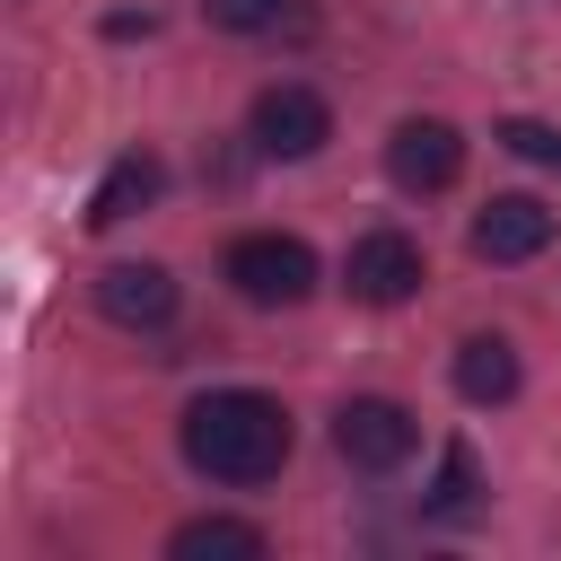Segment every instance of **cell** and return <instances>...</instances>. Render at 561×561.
<instances>
[{"instance_id":"obj_7","label":"cell","mask_w":561,"mask_h":561,"mask_svg":"<svg viewBox=\"0 0 561 561\" xmlns=\"http://www.w3.org/2000/svg\"><path fill=\"white\" fill-rule=\"evenodd\" d=\"M552 245V210L535 202V193H491L482 210H473V254L482 263H526V254H543Z\"/></svg>"},{"instance_id":"obj_13","label":"cell","mask_w":561,"mask_h":561,"mask_svg":"<svg viewBox=\"0 0 561 561\" xmlns=\"http://www.w3.org/2000/svg\"><path fill=\"white\" fill-rule=\"evenodd\" d=\"M500 149H517V158H535V167H561V123L508 114V123H500Z\"/></svg>"},{"instance_id":"obj_2","label":"cell","mask_w":561,"mask_h":561,"mask_svg":"<svg viewBox=\"0 0 561 561\" xmlns=\"http://www.w3.org/2000/svg\"><path fill=\"white\" fill-rule=\"evenodd\" d=\"M228 289L245 307H298L316 289V245L307 237H280V228H254L228 245Z\"/></svg>"},{"instance_id":"obj_11","label":"cell","mask_w":561,"mask_h":561,"mask_svg":"<svg viewBox=\"0 0 561 561\" xmlns=\"http://www.w3.org/2000/svg\"><path fill=\"white\" fill-rule=\"evenodd\" d=\"M167 552L175 561H263V526H245V517H184L167 535Z\"/></svg>"},{"instance_id":"obj_6","label":"cell","mask_w":561,"mask_h":561,"mask_svg":"<svg viewBox=\"0 0 561 561\" xmlns=\"http://www.w3.org/2000/svg\"><path fill=\"white\" fill-rule=\"evenodd\" d=\"M386 175H394L403 193H447V184L465 175V131L438 123V114H403L394 140H386Z\"/></svg>"},{"instance_id":"obj_3","label":"cell","mask_w":561,"mask_h":561,"mask_svg":"<svg viewBox=\"0 0 561 561\" xmlns=\"http://www.w3.org/2000/svg\"><path fill=\"white\" fill-rule=\"evenodd\" d=\"M412 447H421V421L394 394H351L333 412V456L351 473H394V465H412Z\"/></svg>"},{"instance_id":"obj_10","label":"cell","mask_w":561,"mask_h":561,"mask_svg":"<svg viewBox=\"0 0 561 561\" xmlns=\"http://www.w3.org/2000/svg\"><path fill=\"white\" fill-rule=\"evenodd\" d=\"M456 394L465 403H508L517 394V351L500 333H465L456 342Z\"/></svg>"},{"instance_id":"obj_14","label":"cell","mask_w":561,"mask_h":561,"mask_svg":"<svg viewBox=\"0 0 561 561\" xmlns=\"http://www.w3.org/2000/svg\"><path fill=\"white\" fill-rule=\"evenodd\" d=\"M280 9H289V0H202V18H210L219 35H263V26H280Z\"/></svg>"},{"instance_id":"obj_4","label":"cell","mask_w":561,"mask_h":561,"mask_svg":"<svg viewBox=\"0 0 561 561\" xmlns=\"http://www.w3.org/2000/svg\"><path fill=\"white\" fill-rule=\"evenodd\" d=\"M421 280H430V263H421V237H403V228H368V237L342 254V289H351L359 307H403Z\"/></svg>"},{"instance_id":"obj_8","label":"cell","mask_w":561,"mask_h":561,"mask_svg":"<svg viewBox=\"0 0 561 561\" xmlns=\"http://www.w3.org/2000/svg\"><path fill=\"white\" fill-rule=\"evenodd\" d=\"M96 307H105L114 324L149 333V324L175 316V280H167V263H105V272H96Z\"/></svg>"},{"instance_id":"obj_1","label":"cell","mask_w":561,"mask_h":561,"mask_svg":"<svg viewBox=\"0 0 561 561\" xmlns=\"http://www.w3.org/2000/svg\"><path fill=\"white\" fill-rule=\"evenodd\" d=\"M184 465L228 491H254L289 465V412L254 386H219V394L184 403Z\"/></svg>"},{"instance_id":"obj_12","label":"cell","mask_w":561,"mask_h":561,"mask_svg":"<svg viewBox=\"0 0 561 561\" xmlns=\"http://www.w3.org/2000/svg\"><path fill=\"white\" fill-rule=\"evenodd\" d=\"M473 500H482V473H473V447L456 438V447L438 456V482H430V500H421V508L456 526V517H473Z\"/></svg>"},{"instance_id":"obj_5","label":"cell","mask_w":561,"mask_h":561,"mask_svg":"<svg viewBox=\"0 0 561 561\" xmlns=\"http://www.w3.org/2000/svg\"><path fill=\"white\" fill-rule=\"evenodd\" d=\"M245 131H254V149H263V158H316V149L333 140V105H324L316 88L280 79V88H263V96H254Z\"/></svg>"},{"instance_id":"obj_9","label":"cell","mask_w":561,"mask_h":561,"mask_svg":"<svg viewBox=\"0 0 561 561\" xmlns=\"http://www.w3.org/2000/svg\"><path fill=\"white\" fill-rule=\"evenodd\" d=\"M158 184H167V167H158L149 149H123V158L96 175V193H88V228H123L131 210L158 202Z\"/></svg>"}]
</instances>
